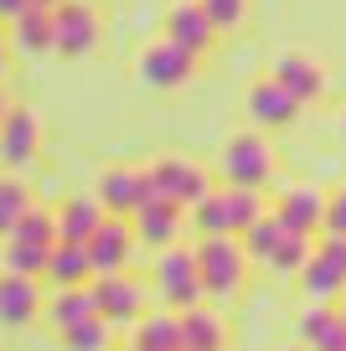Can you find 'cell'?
Returning <instances> with one entry per match:
<instances>
[{
	"mask_svg": "<svg viewBox=\"0 0 346 351\" xmlns=\"http://www.w3.org/2000/svg\"><path fill=\"white\" fill-rule=\"evenodd\" d=\"M192 258H196L207 300H233L243 289V279H249V253H243L238 238H196Z\"/></svg>",
	"mask_w": 346,
	"mask_h": 351,
	"instance_id": "6da1fadb",
	"label": "cell"
},
{
	"mask_svg": "<svg viewBox=\"0 0 346 351\" xmlns=\"http://www.w3.org/2000/svg\"><path fill=\"white\" fill-rule=\"evenodd\" d=\"M217 165H222V181L227 186H249V191H264L274 181V150L269 140H264L259 130H238L222 140V155H217Z\"/></svg>",
	"mask_w": 346,
	"mask_h": 351,
	"instance_id": "7a4b0ae2",
	"label": "cell"
},
{
	"mask_svg": "<svg viewBox=\"0 0 346 351\" xmlns=\"http://www.w3.org/2000/svg\"><path fill=\"white\" fill-rule=\"evenodd\" d=\"M295 279L310 295V305H336L346 295V238H315L310 258Z\"/></svg>",
	"mask_w": 346,
	"mask_h": 351,
	"instance_id": "3957f363",
	"label": "cell"
},
{
	"mask_svg": "<svg viewBox=\"0 0 346 351\" xmlns=\"http://www.w3.org/2000/svg\"><path fill=\"white\" fill-rule=\"evenodd\" d=\"M98 36H104V21L88 0H62L52 11V52L67 57V62H83V57L98 52Z\"/></svg>",
	"mask_w": 346,
	"mask_h": 351,
	"instance_id": "277c9868",
	"label": "cell"
},
{
	"mask_svg": "<svg viewBox=\"0 0 346 351\" xmlns=\"http://www.w3.org/2000/svg\"><path fill=\"white\" fill-rule=\"evenodd\" d=\"M93 197H98V207H104V217H135V212L155 197L150 171H145V165H108V171L98 176Z\"/></svg>",
	"mask_w": 346,
	"mask_h": 351,
	"instance_id": "5b68a950",
	"label": "cell"
},
{
	"mask_svg": "<svg viewBox=\"0 0 346 351\" xmlns=\"http://www.w3.org/2000/svg\"><path fill=\"white\" fill-rule=\"evenodd\" d=\"M155 289H161V300L171 310H192L202 305V274H196V258L192 248H161V258H155Z\"/></svg>",
	"mask_w": 346,
	"mask_h": 351,
	"instance_id": "8992f818",
	"label": "cell"
},
{
	"mask_svg": "<svg viewBox=\"0 0 346 351\" xmlns=\"http://www.w3.org/2000/svg\"><path fill=\"white\" fill-rule=\"evenodd\" d=\"M135 67H140V83L155 88V93H176V88H186L196 77V57L181 52L176 42H165V36H155V42L140 52Z\"/></svg>",
	"mask_w": 346,
	"mask_h": 351,
	"instance_id": "52a82bcc",
	"label": "cell"
},
{
	"mask_svg": "<svg viewBox=\"0 0 346 351\" xmlns=\"http://www.w3.org/2000/svg\"><path fill=\"white\" fill-rule=\"evenodd\" d=\"M83 248H88V263H93V279L130 274V258H135V228H130V217H104Z\"/></svg>",
	"mask_w": 346,
	"mask_h": 351,
	"instance_id": "ba28073f",
	"label": "cell"
},
{
	"mask_svg": "<svg viewBox=\"0 0 346 351\" xmlns=\"http://www.w3.org/2000/svg\"><path fill=\"white\" fill-rule=\"evenodd\" d=\"M269 77L290 93L295 104H315L325 93V67L315 62L310 52H300V47H284V52H274V62H269Z\"/></svg>",
	"mask_w": 346,
	"mask_h": 351,
	"instance_id": "9c48e42d",
	"label": "cell"
},
{
	"mask_svg": "<svg viewBox=\"0 0 346 351\" xmlns=\"http://www.w3.org/2000/svg\"><path fill=\"white\" fill-rule=\"evenodd\" d=\"M269 217L279 222L284 232L315 238V232H321V217H325V191H321V186H310V181H295V186H284L279 197H274Z\"/></svg>",
	"mask_w": 346,
	"mask_h": 351,
	"instance_id": "30bf717a",
	"label": "cell"
},
{
	"mask_svg": "<svg viewBox=\"0 0 346 351\" xmlns=\"http://www.w3.org/2000/svg\"><path fill=\"white\" fill-rule=\"evenodd\" d=\"M150 171V186H155V197H165V202H176V207H192L196 197H207V171L196 160H181V155H161L155 165H145Z\"/></svg>",
	"mask_w": 346,
	"mask_h": 351,
	"instance_id": "8fae6325",
	"label": "cell"
},
{
	"mask_svg": "<svg viewBox=\"0 0 346 351\" xmlns=\"http://www.w3.org/2000/svg\"><path fill=\"white\" fill-rule=\"evenodd\" d=\"M93 305H98V320H108V326L119 330V326H135V320L145 315V289L135 274H104L93 279Z\"/></svg>",
	"mask_w": 346,
	"mask_h": 351,
	"instance_id": "7c38bea8",
	"label": "cell"
},
{
	"mask_svg": "<svg viewBox=\"0 0 346 351\" xmlns=\"http://www.w3.org/2000/svg\"><path fill=\"white\" fill-rule=\"evenodd\" d=\"M36 150H42V119L16 104V109L0 119V165L21 171V165L36 160Z\"/></svg>",
	"mask_w": 346,
	"mask_h": 351,
	"instance_id": "4fadbf2b",
	"label": "cell"
},
{
	"mask_svg": "<svg viewBox=\"0 0 346 351\" xmlns=\"http://www.w3.org/2000/svg\"><path fill=\"white\" fill-rule=\"evenodd\" d=\"M165 42H176L181 52H192V57H202V52H212V42H217V32H212V21L202 16V5L196 0H176V5H165Z\"/></svg>",
	"mask_w": 346,
	"mask_h": 351,
	"instance_id": "5bb4252c",
	"label": "cell"
},
{
	"mask_svg": "<svg viewBox=\"0 0 346 351\" xmlns=\"http://www.w3.org/2000/svg\"><path fill=\"white\" fill-rule=\"evenodd\" d=\"M130 228H135V243H145V248H171V243L181 238V228H186V212L176 207V202H165V197H150L130 217Z\"/></svg>",
	"mask_w": 346,
	"mask_h": 351,
	"instance_id": "9a60e30c",
	"label": "cell"
},
{
	"mask_svg": "<svg viewBox=\"0 0 346 351\" xmlns=\"http://www.w3.org/2000/svg\"><path fill=\"white\" fill-rule=\"evenodd\" d=\"M243 104H249V119L259 124V130H290V124L300 119V104H295L290 93L274 83V77H259V83H249Z\"/></svg>",
	"mask_w": 346,
	"mask_h": 351,
	"instance_id": "2e32d148",
	"label": "cell"
},
{
	"mask_svg": "<svg viewBox=\"0 0 346 351\" xmlns=\"http://www.w3.org/2000/svg\"><path fill=\"white\" fill-rule=\"evenodd\" d=\"M176 320H181V351H227V320L222 310H207V300L176 310Z\"/></svg>",
	"mask_w": 346,
	"mask_h": 351,
	"instance_id": "e0dca14e",
	"label": "cell"
},
{
	"mask_svg": "<svg viewBox=\"0 0 346 351\" xmlns=\"http://www.w3.org/2000/svg\"><path fill=\"white\" fill-rule=\"evenodd\" d=\"M42 315V285L36 279H21V274H0V326H32Z\"/></svg>",
	"mask_w": 346,
	"mask_h": 351,
	"instance_id": "ac0fdd59",
	"label": "cell"
},
{
	"mask_svg": "<svg viewBox=\"0 0 346 351\" xmlns=\"http://www.w3.org/2000/svg\"><path fill=\"white\" fill-rule=\"evenodd\" d=\"M52 289H78V285H93V263H88V248L83 243H52L47 253V274Z\"/></svg>",
	"mask_w": 346,
	"mask_h": 351,
	"instance_id": "d6986e66",
	"label": "cell"
},
{
	"mask_svg": "<svg viewBox=\"0 0 346 351\" xmlns=\"http://www.w3.org/2000/svg\"><path fill=\"white\" fill-rule=\"evenodd\" d=\"M42 315H47V326H52L57 336H62V330H73V326H83V320L98 315L93 289H88V285H78V289H52V300L42 305Z\"/></svg>",
	"mask_w": 346,
	"mask_h": 351,
	"instance_id": "ffe728a7",
	"label": "cell"
},
{
	"mask_svg": "<svg viewBox=\"0 0 346 351\" xmlns=\"http://www.w3.org/2000/svg\"><path fill=\"white\" fill-rule=\"evenodd\" d=\"M300 346L305 351H346V326L336 305H310L300 315Z\"/></svg>",
	"mask_w": 346,
	"mask_h": 351,
	"instance_id": "44dd1931",
	"label": "cell"
},
{
	"mask_svg": "<svg viewBox=\"0 0 346 351\" xmlns=\"http://www.w3.org/2000/svg\"><path fill=\"white\" fill-rule=\"evenodd\" d=\"M5 42H11L16 52H26V57L52 52V11H42V5H26V11L16 16L11 26H5Z\"/></svg>",
	"mask_w": 346,
	"mask_h": 351,
	"instance_id": "7402d4cb",
	"label": "cell"
},
{
	"mask_svg": "<svg viewBox=\"0 0 346 351\" xmlns=\"http://www.w3.org/2000/svg\"><path fill=\"white\" fill-rule=\"evenodd\" d=\"M52 217H57V243H88L93 228L104 222V207H98V197H67Z\"/></svg>",
	"mask_w": 346,
	"mask_h": 351,
	"instance_id": "603a6c76",
	"label": "cell"
},
{
	"mask_svg": "<svg viewBox=\"0 0 346 351\" xmlns=\"http://www.w3.org/2000/svg\"><path fill=\"white\" fill-rule=\"evenodd\" d=\"M135 346L140 351H181V320L176 310H150L135 320Z\"/></svg>",
	"mask_w": 346,
	"mask_h": 351,
	"instance_id": "cb8c5ba5",
	"label": "cell"
},
{
	"mask_svg": "<svg viewBox=\"0 0 346 351\" xmlns=\"http://www.w3.org/2000/svg\"><path fill=\"white\" fill-rule=\"evenodd\" d=\"M222 207H227V232L238 238L243 228H253V222L269 212V202H264V191H249V186H222Z\"/></svg>",
	"mask_w": 346,
	"mask_h": 351,
	"instance_id": "d4e9b609",
	"label": "cell"
},
{
	"mask_svg": "<svg viewBox=\"0 0 346 351\" xmlns=\"http://www.w3.org/2000/svg\"><path fill=\"white\" fill-rule=\"evenodd\" d=\"M186 222H192L196 238H233L227 232V207H222V191H207L186 207Z\"/></svg>",
	"mask_w": 346,
	"mask_h": 351,
	"instance_id": "484cf974",
	"label": "cell"
},
{
	"mask_svg": "<svg viewBox=\"0 0 346 351\" xmlns=\"http://www.w3.org/2000/svg\"><path fill=\"white\" fill-rule=\"evenodd\" d=\"M47 253L52 248H36V243H11L0 248V274H21V279H42L47 274Z\"/></svg>",
	"mask_w": 346,
	"mask_h": 351,
	"instance_id": "4316f807",
	"label": "cell"
},
{
	"mask_svg": "<svg viewBox=\"0 0 346 351\" xmlns=\"http://www.w3.org/2000/svg\"><path fill=\"white\" fill-rule=\"evenodd\" d=\"M11 243H36V248H52V243H57V217H52V207H36V202H32V207L16 217Z\"/></svg>",
	"mask_w": 346,
	"mask_h": 351,
	"instance_id": "83f0119b",
	"label": "cell"
},
{
	"mask_svg": "<svg viewBox=\"0 0 346 351\" xmlns=\"http://www.w3.org/2000/svg\"><path fill=\"white\" fill-rule=\"evenodd\" d=\"M32 207V186H26L21 176H0V238H11L16 217Z\"/></svg>",
	"mask_w": 346,
	"mask_h": 351,
	"instance_id": "f1b7e54d",
	"label": "cell"
},
{
	"mask_svg": "<svg viewBox=\"0 0 346 351\" xmlns=\"http://www.w3.org/2000/svg\"><path fill=\"white\" fill-rule=\"evenodd\" d=\"M310 243H315V238L284 232V238L274 243V253L264 258V269H274V274H300V269H305V258H310Z\"/></svg>",
	"mask_w": 346,
	"mask_h": 351,
	"instance_id": "f546056e",
	"label": "cell"
},
{
	"mask_svg": "<svg viewBox=\"0 0 346 351\" xmlns=\"http://www.w3.org/2000/svg\"><path fill=\"white\" fill-rule=\"evenodd\" d=\"M62 351H114V326L108 320H83V326L62 330Z\"/></svg>",
	"mask_w": 346,
	"mask_h": 351,
	"instance_id": "4dcf8cb0",
	"label": "cell"
},
{
	"mask_svg": "<svg viewBox=\"0 0 346 351\" xmlns=\"http://www.w3.org/2000/svg\"><path fill=\"white\" fill-rule=\"evenodd\" d=\"M279 238H284V228H279V222L269 217V212H264V217L253 222V228H243V232H238L243 253H249L253 263H264V258H269V253H274V243H279Z\"/></svg>",
	"mask_w": 346,
	"mask_h": 351,
	"instance_id": "1f68e13d",
	"label": "cell"
},
{
	"mask_svg": "<svg viewBox=\"0 0 346 351\" xmlns=\"http://www.w3.org/2000/svg\"><path fill=\"white\" fill-rule=\"evenodd\" d=\"M196 5L212 21V32H233V26L249 21V0H196Z\"/></svg>",
	"mask_w": 346,
	"mask_h": 351,
	"instance_id": "d6a6232c",
	"label": "cell"
},
{
	"mask_svg": "<svg viewBox=\"0 0 346 351\" xmlns=\"http://www.w3.org/2000/svg\"><path fill=\"white\" fill-rule=\"evenodd\" d=\"M315 238H346V181L325 191V217H321Z\"/></svg>",
	"mask_w": 346,
	"mask_h": 351,
	"instance_id": "836d02e7",
	"label": "cell"
},
{
	"mask_svg": "<svg viewBox=\"0 0 346 351\" xmlns=\"http://www.w3.org/2000/svg\"><path fill=\"white\" fill-rule=\"evenodd\" d=\"M5 67H11V42L0 36V77H5Z\"/></svg>",
	"mask_w": 346,
	"mask_h": 351,
	"instance_id": "e575fe53",
	"label": "cell"
},
{
	"mask_svg": "<svg viewBox=\"0 0 346 351\" xmlns=\"http://www.w3.org/2000/svg\"><path fill=\"white\" fill-rule=\"evenodd\" d=\"M16 104H11V93H5V88H0V119H5V114H11Z\"/></svg>",
	"mask_w": 346,
	"mask_h": 351,
	"instance_id": "d590c367",
	"label": "cell"
},
{
	"mask_svg": "<svg viewBox=\"0 0 346 351\" xmlns=\"http://www.w3.org/2000/svg\"><path fill=\"white\" fill-rule=\"evenodd\" d=\"M32 5H42V11H57V5H62V0H32Z\"/></svg>",
	"mask_w": 346,
	"mask_h": 351,
	"instance_id": "8d00e7d4",
	"label": "cell"
},
{
	"mask_svg": "<svg viewBox=\"0 0 346 351\" xmlns=\"http://www.w3.org/2000/svg\"><path fill=\"white\" fill-rule=\"evenodd\" d=\"M336 315H341V326H346V295H341V300H336Z\"/></svg>",
	"mask_w": 346,
	"mask_h": 351,
	"instance_id": "74e56055",
	"label": "cell"
},
{
	"mask_svg": "<svg viewBox=\"0 0 346 351\" xmlns=\"http://www.w3.org/2000/svg\"><path fill=\"white\" fill-rule=\"evenodd\" d=\"M279 351H305V346H279Z\"/></svg>",
	"mask_w": 346,
	"mask_h": 351,
	"instance_id": "f35d334b",
	"label": "cell"
},
{
	"mask_svg": "<svg viewBox=\"0 0 346 351\" xmlns=\"http://www.w3.org/2000/svg\"><path fill=\"white\" fill-rule=\"evenodd\" d=\"M124 351H140V346H135V341H130V346H124Z\"/></svg>",
	"mask_w": 346,
	"mask_h": 351,
	"instance_id": "ab89813d",
	"label": "cell"
},
{
	"mask_svg": "<svg viewBox=\"0 0 346 351\" xmlns=\"http://www.w3.org/2000/svg\"><path fill=\"white\" fill-rule=\"evenodd\" d=\"M341 134H346V114H341Z\"/></svg>",
	"mask_w": 346,
	"mask_h": 351,
	"instance_id": "60d3db41",
	"label": "cell"
}]
</instances>
